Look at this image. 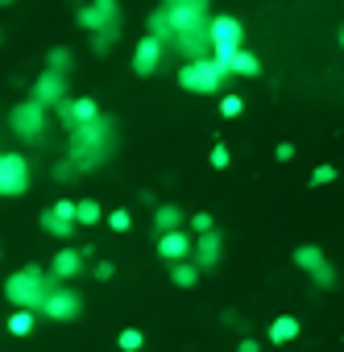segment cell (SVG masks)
Listing matches in <instances>:
<instances>
[{
  "label": "cell",
  "mask_w": 344,
  "mask_h": 352,
  "mask_svg": "<svg viewBox=\"0 0 344 352\" xmlns=\"http://www.w3.org/2000/svg\"><path fill=\"white\" fill-rule=\"evenodd\" d=\"M108 149H112V124H108L104 116L92 120V124L71 129V166H79V170H96V166L108 157Z\"/></svg>",
  "instance_id": "6da1fadb"
},
{
  "label": "cell",
  "mask_w": 344,
  "mask_h": 352,
  "mask_svg": "<svg viewBox=\"0 0 344 352\" xmlns=\"http://www.w3.org/2000/svg\"><path fill=\"white\" fill-rule=\"evenodd\" d=\"M79 25L96 38V50L104 54L120 34V5L116 0H92V5L79 9Z\"/></svg>",
  "instance_id": "7a4b0ae2"
},
{
  "label": "cell",
  "mask_w": 344,
  "mask_h": 352,
  "mask_svg": "<svg viewBox=\"0 0 344 352\" xmlns=\"http://www.w3.org/2000/svg\"><path fill=\"white\" fill-rule=\"evenodd\" d=\"M224 79H228V67H220L212 54L187 58V63L179 67V87H183V91H195V96H216V91L224 87Z\"/></svg>",
  "instance_id": "3957f363"
},
{
  "label": "cell",
  "mask_w": 344,
  "mask_h": 352,
  "mask_svg": "<svg viewBox=\"0 0 344 352\" xmlns=\"http://www.w3.org/2000/svg\"><path fill=\"white\" fill-rule=\"evenodd\" d=\"M46 294H50V278L42 274V270H17V274H9V282H5V298L13 302V307H30V311H42V302H46Z\"/></svg>",
  "instance_id": "277c9868"
},
{
  "label": "cell",
  "mask_w": 344,
  "mask_h": 352,
  "mask_svg": "<svg viewBox=\"0 0 344 352\" xmlns=\"http://www.w3.org/2000/svg\"><path fill=\"white\" fill-rule=\"evenodd\" d=\"M208 46H212V58L224 67L241 46H245V25L237 17H208Z\"/></svg>",
  "instance_id": "5b68a950"
},
{
  "label": "cell",
  "mask_w": 344,
  "mask_h": 352,
  "mask_svg": "<svg viewBox=\"0 0 344 352\" xmlns=\"http://www.w3.org/2000/svg\"><path fill=\"white\" fill-rule=\"evenodd\" d=\"M34 183V174H30V157L9 149V153H0V199H21Z\"/></svg>",
  "instance_id": "8992f818"
},
{
  "label": "cell",
  "mask_w": 344,
  "mask_h": 352,
  "mask_svg": "<svg viewBox=\"0 0 344 352\" xmlns=\"http://www.w3.org/2000/svg\"><path fill=\"white\" fill-rule=\"evenodd\" d=\"M9 129L21 137V141H38L42 133H46V108L30 96V100H21L13 112H9Z\"/></svg>",
  "instance_id": "52a82bcc"
},
{
  "label": "cell",
  "mask_w": 344,
  "mask_h": 352,
  "mask_svg": "<svg viewBox=\"0 0 344 352\" xmlns=\"http://www.w3.org/2000/svg\"><path fill=\"white\" fill-rule=\"evenodd\" d=\"M83 311V298L71 290V286H50V294H46V302H42V315L46 319H54V323H71L75 315Z\"/></svg>",
  "instance_id": "ba28073f"
},
{
  "label": "cell",
  "mask_w": 344,
  "mask_h": 352,
  "mask_svg": "<svg viewBox=\"0 0 344 352\" xmlns=\"http://www.w3.org/2000/svg\"><path fill=\"white\" fill-rule=\"evenodd\" d=\"M166 21L175 34H191V30H208V9L200 5H179V0H166Z\"/></svg>",
  "instance_id": "9c48e42d"
},
{
  "label": "cell",
  "mask_w": 344,
  "mask_h": 352,
  "mask_svg": "<svg viewBox=\"0 0 344 352\" xmlns=\"http://www.w3.org/2000/svg\"><path fill=\"white\" fill-rule=\"evenodd\" d=\"M34 100H38L42 108H58V104L67 100V75L46 67V71L34 79Z\"/></svg>",
  "instance_id": "30bf717a"
},
{
  "label": "cell",
  "mask_w": 344,
  "mask_h": 352,
  "mask_svg": "<svg viewBox=\"0 0 344 352\" xmlns=\"http://www.w3.org/2000/svg\"><path fill=\"white\" fill-rule=\"evenodd\" d=\"M58 116H63V124L67 129H79V124H92V120H100V104L92 100V96H67L63 104H58Z\"/></svg>",
  "instance_id": "8fae6325"
},
{
  "label": "cell",
  "mask_w": 344,
  "mask_h": 352,
  "mask_svg": "<svg viewBox=\"0 0 344 352\" xmlns=\"http://www.w3.org/2000/svg\"><path fill=\"white\" fill-rule=\"evenodd\" d=\"M42 228H46L50 236L67 241V236L75 232V199H58L54 208H46V212H42Z\"/></svg>",
  "instance_id": "7c38bea8"
},
{
  "label": "cell",
  "mask_w": 344,
  "mask_h": 352,
  "mask_svg": "<svg viewBox=\"0 0 344 352\" xmlns=\"http://www.w3.org/2000/svg\"><path fill=\"white\" fill-rule=\"evenodd\" d=\"M162 54H166V42L162 38H153V34H145L141 42H137V50H133V71L145 79V75H153L158 67H162Z\"/></svg>",
  "instance_id": "4fadbf2b"
},
{
  "label": "cell",
  "mask_w": 344,
  "mask_h": 352,
  "mask_svg": "<svg viewBox=\"0 0 344 352\" xmlns=\"http://www.w3.org/2000/svg\"><path fill=\"white\" fill-rule=\"evenodd\" d=\"M158 257H162V261H183V257H191V236H187L183 228L158 232Z\"/></svg>",
  "instance_id": "5bb4252c"
},
{
  "label": "cell",
  "mask_w": 344,
  "mask_h": 352,
  "mask_svg": "<svg viewBox=\"0 0 344 352\" xmlns=\"http://www.w3.org/2000/svg\"><path fill=\"white\" fill-rule=\"evenodd\" d=\"M79 270H83V253H79V249H58V253L50 257V278H54V282H71Z\"/></svg>",
  "instance_id": "9a60e30c"
},
{
  "label": "cell",
  "mask_w": 344,
  "mask_h": 352,
  "mask_svg": "<svg viewBox=\"0 0 344 352\" xmlns=\"http://www.w3.org/2000/svg\"><path fill=\"white\" fill-rule=\"evenodd\" d=\"M175 46H179V54H183V58H204V54H212V46H208V30L175 34Z\"/></svg>",
  "instance_id": "2e32d148"
},
{
  "label": "cell",
  "mask_w": 344,
  "mask_h": 352,
  "mask_svg": "<svg viewBox=\"0 0 344 352\" xmlns=\"http://www.w3.org/2000/svg\"><path fill=\"white\" fill-rule=\"evenodd\" d=\"M224 67H228V75H245V79H257V75H261V58H257L253 50H245V46H241Z\"/></svg>",
  "instance_id": "e0dca14e"
},
{
  "label": "cell",
  "mask_w": 344,
  "mask_h": 352,
  "mask_svg": "<svg viewBox=\"0 0 344 352\" xmlns=\"http://www.w3.org/2000/svg\"><path fill=\"white\" fill-rule=\"evenodd\" d=\"M195 249V265H216L220 261V232H200V241L191 245Z\"/></svg>",
  "instance_id": "ac0fdd59"
},
{
  "label": "cell",
  "mask_w": 344,
  "mask_h": 352,
  "mask_svg": "<svg viewBox=\"0 0 344 352\" xmlns=\"http://www.w3.org/2000/svg\"><path fill=\"white\" fill-rule=\"evenodd\" d=\"M9 331H13L17 340L34 336V331H38V311H30V307H13V315H9Z\"/></svg>",
  "instance_id": "d6986e66"
},
{
  "label": "cell",
  "mask_w": 344,
  "mask_h": 352,
  "mask_svg": "<svg viewBox=\"0 0 344 352\" xmlns=\"http://www.w3.org/2000/svg\"><path fill=\"white\" fill-rule=\"evenodd\" d=\"M299 319L294 315H278L274 323H270V344H290V340H299Z\"/></svg>",
  "instance_id": "ffe728a7"
},
{
  "label": "cell",
  "mask_w": 344,
  "mask_h": 352,
  "mask_svg": "<svg viewBox=\"0 0 344 352\" xmlns=\"http://www.w3.org/2000/svg\"><path fill=\"white\" fill-rule=\"evenodd\" d=\"M104 216L100 199H75V228H96Z\"/></svg>",
  "instance_id": "44dd1931"
},
{
  "label": "cell",
  "mask_w": 344,
  "mask_h": 352,
  "mask_svg": "<svg viewBox=\"0 0 344 352\" xmlns=\"http://www.w3.org/2000/svg\"><path fill=\"white\" fill-rule=\"evenodd\" d=\"M153 228H158V232L183 228V212H179L175 204H162V208H153Z\"/></svg>",
  "instance_id": "7402d4cb"
},
{
  "label": "cell",
  "mask_w": 344,
  "mask_h": 352,
  "mask_svg": "<svg viewBox=\"0 0 344 352\" xmlns=\"http://www.w3.org/2000/svg\"><path fill=\"white\" fill-rule=\"evenodd\" d=\"M327 257H323V249H315V245H299L294 249V265L303 270V274H311V270H319Z\"/></svg>",
  "instance_id": "603a6c76"
},
{
  "label": "cell",
  "mask_w": 344,
  "mask_h": 352,
  "mask_svg": "<svg viewBox=\"0 0 344 352\" xmlns=\"http://www.w3.org/2000/svg\"><path fill=\"white\" fill-rule=\"evenodd\" d=\"M170 282L183 286V290H191V286L200 282V265H187V257H183V261H175V265H170Z\"/></svg>",
  "instance_id": "cb8c5ba5"
},
{
  "label": "cell",
  "mask_w": 344,
  "mask_h": 352,
  "mask_svg": "<svg viewBox=\"0 0 344 352\" xmlns=\"http://www.w3.org/2000/svg\"><path fill=\"white\" fill-rule=\"evenodd\" d=\"M145 25H149V34H153V38H162V42H170V38H175V30H170V21H166V9H153Z\"/></svg>",
  "instance_id": "d4e9b609"
},
{
  "label": "cell",
  "mask_w": 344,
  "mask_h": 352,
  "mask_svg": "<svg viewBox=\"0 0 344 352\" xmlns=\"http://www.w3.org/2000/svg\"><path fill=\"white\" fill-rule=\"evenodd\" d=\"M141 344H145V336H141L137 327H125V331L116 336V348H120V352H137Z\"/></svg>",
  "instance_id": "484cf974"
},
{
  "label": "cell",
  "mask_w": 344,
  "mask_h": 352,
  "mask_svg": "<svg viewBox=\"0 0 344 352\" xmlns=\"http://www.w3.org/2000/svg\"><path fill=\"white\" fill-rule=\"evenodd\" d=\"M46 67H50V71H63V75H67V71H71V50L54 46V50L46 54Z\"/></svg>",
  "instance_id": "4316f807"
},
{
  "label": "cell",
  "mask_w": 344,
  "mask_h": 352,
  "mask_svg": "<svg viewBox=\"0 0 344 352\" xmlns=\"http://www.w3.org/2000/svg\"><path fill=\"white\" fill-rule=\"evenodd\" d=\"M241 112H245V100L241 96H233V91L220 96V116H241Z\"/></svg>",
  "instance_id": "83f0119b"
},
{
  "label": "cell",
  "mask_w": 344,
  "mask_h": 352,
  "mask_svg": "<svg viewBox=\"0 0 344 352\" xmlns=\"http://www.w3.org/2000/svg\"><path fill=\"white\" fill-rule=\"evenodd\" d=\"M311 282H315V286H319V290H327V286H336V270H332V265H327V261H323V265H319V270H311Z\"/></svg>",
  "instance_id": "f1b7e54d"
},
{
  "label": "cell",
  "mask_w": 344,
  "mask_h": 352,
  "mask_svg": "<svg viewBox=\"0 0 344 352\" xmlns=\"http://www.w3.org/2000/svg\"><path fill=\"white\" fill-rule=\"evenodd\" d=\"M108 228H112V232H129V228H133V216H129L125 208H116V212L108 216Z\"/></svg>",
  "instance_id": "f546056e"
},
{
  "label": "cell",
  "mask_w": 344,
  "mask_h": 352,
  "mask_svg": "<svg viewBox=\"0 0 344 352\" xmlns=\"http://www.w3.org/2000/svg\"><path fill=\"white\" fill-rule=\"evenodd\" d=\"M336 179V166H315L311 170V187H327Z\"/></svg>",
  "instance_id": "4dcf8cb0"
},
{
  "label": "cell",
  "mask_w": 344,
  "mask_h": 352,
  "mask_svg": "<svg viewBox=\"0 0 344 352\" xmlns=\"http://www.w3.org/2000/svg\"><path fill=\"white\" fill-rule=\"evenodd\" d=\"M212 166L216 170H228V145H212Z\"/></svg>",
  "instance_id": "1f68e13d"
},
{
  "label": "cell",
  "mask_w": 344,
  "mask_h": 352,
  "mask_svg": "<svg viewBox=\"0 0 344 352\" xmlns=\"http://www.w3.org/2000/svg\"><path fill=\"white\" fill-rule=\"evenodd\" d=\"M191 228H195V232H208V228H212V216H208V212H195V216H191Z\"/></svg>",
  "instance_id": "d6a6232c"
},
{
  "label": "cell",
  "mask_w": 344,
  "mask_h": 352,
  "mask_svg": "<svg viewBox=\"0 0 344 352\" xmlns=\"http://www.w3.org/2000/svg\"><path fill=\"white\" fill-rule=\"evenodd\" d=\"M112 274H116V265H112V261H100V265H96V278H100V282H108Z\"/></svg>",
  "instance_id": "836d02e7"
},
{
  "label": "cell",
  "mask_w": 344,
  "mask_h": 352,
  "mask_svg": "<svg viewBox=\"0 0 344 352\" xmlns=\"http://www.w3.org/2000/svg\"><path fill=\"white\" fill-rule=\"evenodd\" d=\"M274 153H278V162H290V157H294V145H290V141H282Z\"/></svg>",
  "instance_id": "e575fe53"
},
{
  "label": "cell",
  "mask_w": 344,
  "mask_h": 352,
  "mask_svg": "<svg viewBox=\"0 0 344 352\" xmlns=\"http://www.w3.org/2000/svg\"><path fill=\"white\" fill-rule=\"evenodd\" d=\"M237 352H261V348H257V340H241V344H237Z\"/></svg>",
  "instance_id": "d590c367"
},
{
  "label": "cell",
  "mask_w": 344,
  "mask_h": 352,
  "mask_svg": "<svg viewBox=\"0 0 344 352\" xmlns=\"http://www.w3.org/2000/svg\"><path fill=\"white\" fill-rule=\"evenodd\" d=\"M179 5H200V9H208V0H179Z\"/></svg>",
  "instance_id": "8d00e7d4"
},
{
  "label": "cell",
  "mask_w": 344,
  "mask_h": 352,
  "mask_svg": "<svg viewBox=\"0 0 344 352\" xmlns=\"http://www.w3.org/2000/svg\"><path fill=\"white\" fill-rule=\"evenodd\" d=\"M9 5H17V0H0V9H9Z\"/></svg>",
  "instance_id": "74e56055"
},
{
  "label": "cell",
  "mask_w": 344,
  "mask_h": 352,
  "mask_svg": "<svg viewBox=\"0 0 344 352\" xmlns=\"http://www.w3.org/2000/svg\"><path fill=\"white\" fill-rule=\"evenodd\" d=\"M340 50H344V30H340Z\"/></svg>",
  "instance_id": "f35d334b"
}]
</instances>
